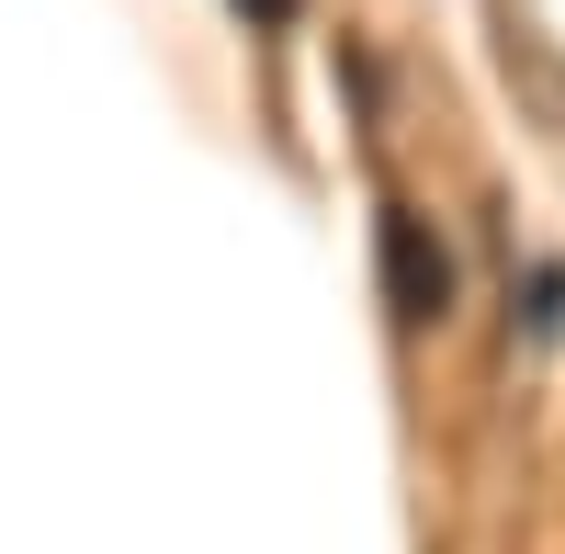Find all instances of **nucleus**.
<instances>
[{
    "label": "nucleus",
    "instance_id": "nucleus-1",
    "mask_svg": "<svg viewBox=\"0 0 565 554\" xmlns=\"http://www.w3.org/2000/svg\"><path fill=\"white\" fill-rule=\"evenodd\" d=\"M373 260H385V306L407 317V329H441V317H452V260L430 238V215L385 204V215H373Z\"/></svg>",
    "mask_w": 565,
    "mask_h": 554
},
{
    "label": "nucleus",
    "instance_id": "nucleus-3",
    "mask_svg": "<svg viewBox=\"0 0 565 554\" xmlns=\"http://www.w3.org/2000/svg\"><path fill=\"white\" fill-rule=\"evenodd\" d=\"M238 12H249V23H282V12H295V0H238Z\"/></svg>",
    "mask_w": 565,
    "mask_h": 554
},
{
    "label": "nucleus",
    "instance_id": "nucleus-2",
    "mask_svg": "<svg viewBox=\"0 0 565 554\" xmlns=\"http://www.w3.org/2000/svg\"><path fill=\"white\" fill-rule=\"evenodd\" d=\"M532 329H543V340L565 329V271H532Z\"/></svg>",
    "mask_w": 565,
    "mask_h": 554
}]
</instances>
